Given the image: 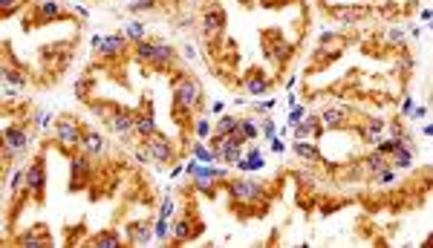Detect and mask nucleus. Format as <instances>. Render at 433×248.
Instances as JSON below:
<instances>
[{
	"instance_id": "nucleus-1",
	"label": "nucleus",
	"mask_w": 433,
	"mask_h": 248,
	"mask_svg": "<svg viewBox=\"0 0 433 248\" xmlns=\"http://www.w3.org/2000/svg\"><path fill=\"white\" fill-rule=\"evenodd\" d=\"M202 101H205V93H202V84L200 78H194L185 69L171 76V116L179 127H194V116L202 110Z\"/></svg>"
},
{
	"instance_id": "nucleus-2",
	"label": "nucleus",
	"mask_w": 433,
	"mask_h": 248,
	"mask_svg": "<svg viewBox=\"0 0 433 248\" xmlns=\"http://www.w3.org/2000/svg\"><path fill=\"white\" fill-rule=\"evenodd\" d=\"M226 191L231 194V208H255V217L269 214V196L266 188L255 179H229Z\"/></svg>"
},
{
	"instance_id": "nucleus-3",
	"label": "nucleus",
	"mask_w": 433,
	"mask_h": 248,
	"mask_svg": "<svg viewBox=\"0 0 433 248\" xmlns=\"http://www.w3.org/2000/svg\"><path fill=\"white\" fill-rule=\"evenodd\" d=\"M52 136H55V148L64 153V156H72L84 150V136H87V127L72 119V116H61L52 127Z\"/></svg>"
},
{
	"instance_id": "nucleus-4",
	"label": "nucleus",
	"mask_w": 433,
	"mask_h": 248,
	"mask_svg": "<svg viewBox=\"0 0 433 248\" xmlns=\"http://www.w3.org/2000/svg\"><path fill=\"white\" fill-rule=\"evenodd\" d=\"M260 47H263V58L269 64H275L277 69L286 66V61L292 58V44L286 41V35L280 29H266L260 32Z\"/></svg>"
},
{
	"instance_id": "nucleus-5",
	"label": "nucleus",
	"mask_w": 433,
	"mask_h": 248,
	"mask_svg": "<svg viewBox=\"0 0 433 248\" xmlns=\"http://www.w3.org/2000/svg\"><path fill=\"white\" fill-rule=\"evenodd\" d=\"M76 18V12H67L58 0H38V4L32 6L23 29L29 32L32 26H47V23H55V20H72Z\"/></svg>"
},
{
	"instance_id": "nucleus-6",
	"label": "nucleus",
	"mask_w": 433,
	"mask_h": 248,
	"mask_svg": "<svg viewBox=\"0 0 433 248\" xmlns=\"http://www.w3.org/2000/svg\"><path fill=\"white\" fill-rule=\"evenodd\" d=\"M226 9L220 0H211V4H205L202 15H200V26H202V35L205 41H220L223 32H226Z\"/></svg>"
},
{
	"instance_id": "nucleus-7",
	"label": "nucleus",
	"mask_w": 433,
	"mask_h": 248,
	"mask_svg": "<svg viewBox=\"0 0 433 248\" xmlns=\"http://www.w3.org/2000/svg\"><path fill=\"white\" fill-rule=\"evenodd\" d=\"M90 176H93V156L87 150H79L69 156V191H84L90 185Z\"/></svg>"
},
{
	"instance_id": "nucleus-8",
	"label": "nucleus",
	"mask_w": 433,
	"mask_h": 248,
	"mask_svg": "<svg viewBox=\"0 0 433 248\" xmlns=\"http://www.w3.org/2000/svg\"><path fill=\"white\" fill-rule=\"evenodd\" d=\"M188 173L194 176V188L200 194H205V196H216V182H223V188L229 182V173L223 167H197V165H191Z\"/></svg>"
},
{
	"instance_id": "nucleus-9",
	"label": "nucleus",
	"mask_w": 433,
	"mask_h": 248,
	"mask_svg": "<svg viewBox=\"0 0 433 248\" xmlns=\"http://www.w3.org/2000/svg\"><path fill=\"white\" fill-rule=\"evenodd\" d=\"M142 145H144V153H148V159L156 162V165H173V162L179 159L176 145H173L168 136H162L159 130H156L148 141H142Z\"/></svg>"
},
{
	"instance_id": "nucleus-10",
	"label": "nucleus",
	"mask_w": 433,
	"mask_h": 248,
	"mask_svg": "<svg viewBox=\"0 0 433 248\" xmlns=\"http://www.w3.org/2000/svg\"><path fill=\"white\" fill-rule=\"evenodd\" d=\"M93 49L101 61H113V58H127V52H133V44L127 35H107V38H96Z\"/></svg>"
},
{
	"instance_id": "nucleus-11",
	"label": "nucleus",
	"mask_w": 433,
	"mask_h": 248,
	"mask_svg": "<svg viewBox=\"0 0 433 248\" xmlns=\"http://www.w3.org/2000/svg\"><path fill=\"white\" fill-rule=\"evenodd\" d=\"M26 191H29V196H32V202H44V194H47V162H44V156L38 153L32 162H29V167H26Z\"/></svg>"
},
{
	"instance_id": "nucleus-12",
	"label": "nucleus",
	"mask_w": 433,
	"mask_h": 248,
	"mask_svg": "<svg viewBox=\"0 0 433 248\" xmlns=\"http://www.w3.org/2000/svg\"><path fill=\"white\" fill-rule=\"evenodd\" d=\"M148 66L154 69V73H165V76H173V73H179V69H185L183 64H179L176 47H171V44H165V41H156Z\"/></svg>"
},
{
	"instance_id": "nucleus-13",
	"label": "nucleus",
	"mask_w": 433,
	"mask_h": 248,
	"mask_svg": "<svg viewBox=\"0 0 433 248\" xmlns=\"http://www.w3.org/2000/svg\"><path fill=\"white\" fill-rule=\"evenodd\" d=\"M173 245H183V242H191V240H197L202 231H205V225H202V220L197 217V211L194 208H188L183 217H179L176 223H173Z\"/></svg>"
},
{
	"instance_id": "nucleus-14",
	"label": "nucleus",
	"mask_w": 433,
	"mask_h": 248,
	"mask_svg": "<svg viewBox=\"0 0 433 248\" xmlns=\"http://www.w3.org/2000/svg\"><path fill=\"white\" fill-rule=\"evenodd\" d=\"M136 113V138L139 141H148L154 133H156V119H154V101L144 95L139 101V107H133Z\"/></svg>"
},
{
	"instance_id": "nucleus-15",
	"label": "nucleus",
	"mask_w": 433,
	"mask_h": 248,
	"mask_svg": "<svg viewBox=\"0 0 433 248\" xmlns=\"http://www.w3.org/2000/svg\"><path fill=\"white\" fill-rule=\"evenodd\" d=\"M26 124H29V122H18V124H9V127L4 130V159H6V162H9L12 156H18V153L29 145Z\"/></svg>"
},
{
	"instance_id": "nucleus-16",
	"label": "nucleus",
	"mask_w": 433,
	"mask_h": 248,
	"mask_svg": "<svg viewBox=\"0 0 433 248\" xmlns=\"http://www.w3.org/2000/svg\"><path fill=\"white\" fill-rule=\"evenodd\" d=\"M107 127H110L122 141H133L136 138V113H133V107H119L113 113V119L107 122Z\"/></svg>"
},
{
	"instance_id": "nucleus-17",
	"label": "nucleus",
	"mask_w": 433,
	"mask_h": 248,
	"mask_svg": "<svg viewBox=\"0 0 433 248\" xmlns=\"http://www.w3.org/2000/svg\"><path fill=\"white\" fill-rule=\"evenodd\" d=\"M240 87H243L248 95H263V93H269V90H272V78L263 73L260 66H251L248 73L240 78Z\"/></svg>"
},
{
	"instance_id": "nucleus-18",
	"label": "nucleus",
	"mask_w": 433,
	"mask_h": 248,
	"mask_svg": "<svg viewBox=\"0 0 433 248\" xmlns=\"http://www.w3.org/2000/svg\"><path fill=\"white\" fill-rule=\"evenodd\" d=\"M15 245H23V248H41V245H52V234H50V228L44 225V223H38V225H32V228H26L23 234H18L15 240H12Z\"/></svg>"
},
{
	"instance_id": "nucleus-19",
	"label": "nucleus",
	"mask_w": 433,
	"mask_h": 248,
	"mask_svg": "<svg viewBox=\"0 0 433 248\" xmlns=\"http://www.w3.org/2000/svg\"><path fill=\"white\" fill-rule=\"evenodd\" d=\"M154 240V225L151 220H139V223H130L125 228V242L127 245H148Z\"/></svg>"
},
{
	"instance_id": "nucleus-20",
	"label": "nucleus",
	"mask_w": 433,
	"mask_h": 248,
	"mask_svg": "<svg viewBox=\"0 0 433 248\" xmlns=\"http://www.w3.org/2000/svg\"><path fill=\"white\" fill-rule=\"evenodd\" d=\"M318 119H321L323 130H347L350 127V113L344 107H327Z\"/></svg>"
},
{
	"instance_id": "nucleus-21",
	"label": "nucleus",
	"mask_w": 433,
	"mask_h": 248,
	"mask_svg": "<svg viewBox=\"0 0 433 248\" xmlns=\"http://www.w3.org/2000/svg\"><path fill=\"white\" fill-rule=\"evenodd\" d=\"M330 15L338 18L341 23H347V26H352V23L367 20V18H370V9H367V6H333Z\"/></svg>"
},
{
	"instance_id": "nucleus-22",
	"label": "nucleus",
	"mask_w": 433,
	"mask_h": 248,
	"mask_svg": "<svg viewBox=\"0 0 433 248\" xmlns=\"http://www.w3.org/2000/svg\"><path fill=\"white\" fill-rule=\"evenodd\" d=\"M323 136V127H321V119L318 116H309V119H301L298 124H295V138L298 141H318Z\"/></svg>"
},
{
	"instance_id": "nucleus-23",
	"label": "nucleus",
	"mask_w": 433,
	"mask_h": 248,
	"mask_svg": "<svg viewBox=\"0 0 433 248\" xmlns=\"http://www.w3.org/2000/svg\"><path fill=\"white\" fill-rule=\"evenodd\" d=\"M381 130H384V122H381L379 116H367L364 122L358 124V133H361V138H364L367 145H379Z\"/></svg>"
},
{
	"instance_id": "nucleus-24",
	"label": "nucleus",
	"mask_w": 433,
	"mask_h": 248,
	"mask_svg": "<svg viewBox=\"0 0 433 248\" xmlns=\"http://www.w3.org/2000/svg\"><path fill=\"white\" fill-rule=\"evenodd\" d=\"M122 242H125L122 234L113 231V228H104V231H98V234H93L87 240V245H93V248H119Z\"/></svg>"
},
{
	"instance_id": "nucleus-25",
	"label": "nucleus",
	"mask_w": 433,
	"mask_h": 248,
	"mask_svg": "<svg viewBox=\"0 0 433 248\" xmlns=\"http://www.w3.org/2000/svg\"><path fill=\"white\" fill-rule=\"evenodd\" d=\"M84 150H87L93 159L104 156V150H107V138H104L98 130H90V127H87V136H84Z\"/></svg>"
},
{
	"instance_id": "nucleus-26",
	"label": "nucleus",
	"mask_w": 433,
	"mask_h": 248,
	"mask_svg": "<svg viewBox=\"0 0 433 248\" xmlns=\"http://www.w3.org/2000/svg\"><path fill=\"white\" fill-rule=\"evenodd\" d=\"M295 156H301L304 162H309V165H318V162H323V156H321V150L315 148V141H309V145H306V141H295Z\"/></svg>"
},
{
	"instance_id": "nucleus-27",
	"label": "nucleus",
	"mask_w": 433,
	"mask_h": 248,
	"mask_svg": "<svg viewBox=\"0 0 433 248\" xmlns=\"http://www.w3.org/2000/svg\"><path fill=\"white\" fill-rule=\"evenodd\" d=\"M122 107V104H116V101H90V110L107 124V122H110L113 119V113Z\"/></svg>"
},
{
	"instance_id": "nucleus-28",
	"label": "nucleus",
	"mask_w": 433,
	"mask_h": 248,
	"mask_svg": "<svg viewBox=\"0 0 433 248\" xmlns=\"http://www.w3.org/2000/svg\"><path fill=\"white\" fill-rule=\"evenodd\" d=\"M240 127V116H223L220 122H216L214 133H234Z\"/></svg>"
},
{
	"instance_id": "nucleus-29",
	"label": "nucleus",
	"mask_w": 433,
	"mask_h": 248,
	"mask_svg": "<svg viewBox=\"0 0 433 248\" xmlns=\"http://www.w3.org/2000/svg\"><path fill=\"white\" fill-rule=\"evenodd\" d=\"M402 44H405V32H402L399 26H390V29H387V47L396 49V47H402Z\"/></svg>"
},
{
	"instance_id": "nucleus-30",
	"label": "nucleus",
	"mask_w": 433,
	"mask_h": 248,
	"mask_svg": "<svg viewBox=\"0 0 433 248\" xmlns=\"http://www.w3.org/2000/svg\"><path fill=\"white\" fill-rule=\"evenodd\" d=\"M237 130L243 133V138H246V141L258 138V127H255V122H248V119H240V127H237Z\"/></svg>"
},
{
	"instance_id": "nucleus-31",
	"label": "nucleus",
	"mask_w": 433,
	"mask_h": 248,
	"mask_svg": "<svg viewBox=\"0 0 433 248\" xmlns=\"http://www.w3.org/2000/svg\"><path fill=\"white\" fill-rule=\"evenodd\" d=\"M125 35H127V38H133V44H136V41L144 38V26H142V23H130V26L125 29Z\"/></svg>"
},
{
	"instance_id": "nucleus-32",
	"label": "nucleus",
	"mask_w": 433,
	"mask_h": 248,
	"mask_svg": "<svg viewBox=\"0 0 433 248\" xmlns=\"http://www.w3.org/2000/svg\"><path fill=\"white\" fill-rule=\"evenodd\" d=\"M18 4H21V0H0V15H4V18L15 15L18 12Z\"/></svg>"
},
{
	"instance_id": "nucleus-33",
	"label": "nucleus",
	"mask_w": 433,
	"mask_h": 248,
	"mask_svg": "<svg viewBox=\"0 0 433 248\" xmlns=\"http://www.w3.org/2000/svg\"><path fill=\"white\" fill-rule=\"evenodd\" d=\"M173 211H176V202H173V199H165V202H162V211H159V217L168 220V217L173 214Z\"/></svg>"
},
{
	"instance_id": "nucleus-34",
	"label": "nucleus",
	"mask_w": 433,
	"mask_h": 248,
	"mask_svg": "<svg viewBox=\"0 0 433 248\" xmlns=\"http://www.w3.org/2000/svg\"><path fill=\"white\" fill-rule=\"evenodd\" d=\"M194 130H197V136H208V133H211V124H208V119H200V122L194 124Z\"/></svg>"
},
{
	"instance_id": "nucleus-35",
	"label": "nucleus",
	"mask_w": 433,
	"mask_h": 248,
	"mask_svg": "<svg viewBox=\"0 0 433 248\" xmlns=\"http://www.w3.org/2000/svg\"><path fill=\"white\" fill-rule=\"evenodd\" d=\"M156 237H159V240H168V220H165V217H159V225H156Z\"/></svg>"
},
{
	"instance_id": "nucleus-36",
	"label": "nucleus",
	"mask_w": 433,
	"mask_h": 248,
	"mask_svg": "<svg viewBox=\"0 0 433 248\" xmlns=\"http://www.w3.org/2000/svg\"><path fill=\"white\" fill-rule=\"evenodd\" d=\"M248 159H251V162H248L251 167H260V165H263V162H260V153H258V150H251V153H248Z\"/></svg>"
},
{
	"instance_id": "nucleus-37",
	"label": "nucleus",
	"mask_w": 433,
	"mask_h": 248,
	"mask_svg": "<svg viewBox=\"0 0 433 248\" xmlns=\"http://www.w3.org/2000/svg\"><path fill=\"white\" fill-rule=\"evenodd\" d=\"M280 4H292V0H263V6H280Z\"/></svg>"
},
{
	"instance_id": "nucleus-38",
	"label": "nucleus",
	"mask_w": 433,
	"mask_h": 248,
	"mask_svg": "<svg viewBox=\"0 0 433 248\" xmlns=\"http://www.w3.org/2000/svg\"><path fill=\"white\" fill-rule=\"evenodd\" d=\"M185 4H191V6H202L205 0H185Z\"/></svg>"
}]
</instances>
